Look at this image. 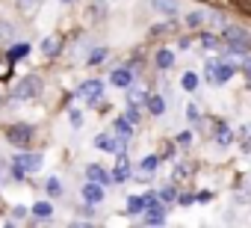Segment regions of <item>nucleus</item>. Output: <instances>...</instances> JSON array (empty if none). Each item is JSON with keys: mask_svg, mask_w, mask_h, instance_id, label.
<instances>
[{"mask_svg": "<svg viewBox=\"0 0 251 228\" xmlns=\"http://www.w3.org/2000/svg\"><path fill=\"white\" fill-rule=\"evenodd\" d=\"M15 3H18V9H21V12H27V15L39 9V0H15Z\"/></svg>", "mask_w": 251, "mask_h": 228, "instance_id": "23", "label": "nucleus"}, {"mask_svg": "<svg viewBox=\"0 0 251 228\" xmlns=\"http://www.w3.org/2000/svg\"><path fill=\"white\" fill-rule=\"evenodd\" d=\"M12 62H15V59H12L9 54H0V80H6V77H9V68H12Z\"/></svg>", "mask_w": 251, "mask_h": 228, "instance_id": "17", "label": "nucleus"}, {"mask_svg": "<svg viewBox=\"0 0 251 228\" xmlns=\"http://www.w3.org/2000/svg\"><path fill=\"white\" fill-rule=\"evenodd\" d=\"M30 137H33V128L30 125H12L9 128V142H15V145H27Z\"/></svg>", "mask_w": 251, "mask_h": 228, "instance_id": "7", "label": "nucleus"}, {"mask_svg": "<svg viewBox=\"0 0 251 228\" xmlns=\"http://www.w3.org/2000/svg\"><path fill=\"white\" fill-rule=\"evenodd\" d=\"M225 42H227V48L236 51V54H242V51L251 48V36H248V30H239V27H225Z\"/></svg>", "mask_w": 251, "mask_h": 228, "instance_id": "2", "label": "nucleus"}, {"mask_svg": "<svg viewBox=\"0 0 251 228\" xmlns=\"http://www.w3.org/2000/svg\"><path fill=\"white\" fill-rule=\"evenodd\" d=\"M130 80H133V74H130L127 68H118V71H112V83H115V86H130Z\"/></svg>", "mask_w": 251, "mask_h": 228, "instance_id": "12", "label": "nucleus"}, {"mask_svg": "<svg viewBox=\"0 0 251 228\" xmlns=\"http://www.w3.org/2000/svg\"><path fill=\"white\" fill-rule=\"evenodd\" d=\"M118 163H121V166L115 169V175H112V178H115V181H124V178L130 175V166H127V160H118Z\"/></svg>", "mask_w": 251, "mask_h": 228, "instance_id": "26", "label": "nucleus"}, {"mask_svg": "<svg viewBox=\"0 0 251 228\" xmlns=\"http://www.w3.org/2000/svg\"><path fill=\"white\" fill-rule=\"evenodd\" d=\"M42 89H45L42 77H39V74H27V77H21V80L15 83L12 95H15L18 101H27V98H39V95H42Z\"/></svg>", "mask_w": 251, "mask_h": 228, "instance_id": "1", "label": "nucleus"}, {"mask_svg": "<svg viewBox=\"0 0 251 228\" xmlns=\"http://www.w3.org/2000/svg\"><path fill=\"white\" fill-rule=\"evenodd\" d=\"M33 213H36V216H42V219H48V216H50V213H53V207H50V204H48V201H39V204H36V207H33Z\"/></svg>", "mask_w": 251, "mask_h": 228, "instance_id": "25", "label": "nucleus"}, {"mask_svg": "<svg viewBox=\"0 0 251 228\" xmlns=\"http://www.w3.org/2000/svg\"><path fill=\"white\" fill-rule=\"evenodd\" d=\"M103 196H106V193H103V187H100L98 181H92V184H86V187H83V199H86L89 204H98Z\"/></svg>", "mask_w": 251, "mask_h": 228, "instance_id": "9", "label": "nucleus"}, {"mask_svg": "<svg viewBox=\"0 0 251 228\" xmlns=\"http://www.w3.org/2000/svg\"><path fill=\"white\" fill-rule=\"evenodd\" d=\"M3 39H15V27H12V24H6V21L0 24V42H3Z\"/></svg>", "mask_w": 251, "mask_h": 228, "instance_id": "29", "label": "nucleus"}, {"mask_svg": "<svg viewBox=\"0 0 251 228\" xmlns=\"http://www.w3.org/2000/svg\"><path fill=\"white\" fill-rule=\"evenodd\" d=\"M130 119H118L115 122V131H118V137H124V140H130Z\"/></svg>", "mask_w": 251, "mask_h": 228, "instance_id": "18", "label": "nucleus"}, {"mask_svg": "<svg viewBox=\"0 0 251 228\" xmlns=\"http://www.w3.org/2000/svg\"><path fill=\"white\" fill-rule=\"evenodd\" d=\"M127 119H130V122H136V119H139V110H136V107H130V110H127Z\"/></svg>", "mask_w": 251, "mask_h": 228, "instance_id": "37", "label": "nucleus"}, {"mask_svg": "<svg viewBox=\"0 0 251 228\" xmlns=\"http://www.w3.org/2000/svg\"><path fill=\"white\" fill-rule=\"evenodd\" d=\"M213 15H216V12H189L186 24H189V27H201V24H204L207 18H213Z\"/></svg>", "mask_w": 251, "mask_h": 228, "instance_id": "13", "label": "nucleus"}, {"mask_svg": "<svg viewBox=\"0 0 251 228\" xmlns=\"http://www.w3.org/2000/svg\"><path fill=\"white\" fill-rule=\"evenodd\" d=\"M124 142H127V140H115V137H109V134H98L95 137V148H100V151H121L124 148Z\"/></svg>", "mask_w": 251, "mask_h": 228, "instance_id": "6", "label": "nucleus"}, {"mask_svg": "<svg viewBox=\"0 0 251 228\" xmlns=\"http://www.w3.org/2000/svg\"><path fill=\"white\" fill-rule=\"evenodd\" d=\"M151 6H154L157 12H163V15H177V12H180L177 0H151Z\"/></svg>", "mask_w": 251, "mask_h": 228, "instance_id": "10", "label": "nucleus"}, {"mask_svg": "<svg viewBox=\"0 0 251 228\" xmlns=\"http://www.w3.org/2000/svg\"><path fill=\"white\" fill-rule=\"evenodd\" d=\"M245 74H248V80H251V59L245 62Z\"/></svg>", "mask_w": 251, "mask_h": 228, "instance_id": "39", "label": "nucleus"}, {"mask_svg": "<svg viewBox=\"0 0 251 228\" xmlns=\"http://www.w3.org/2000/svg\"><path fill=\"white\" fill-rule=\"evenodd\" d=\"M201 45H204L207 51H216V48H219V39L210 36V33H201Z\"/></svg>", "mask_w": 251, "mask_h": 228, "instance_id": "27", "label": "nucleus"}, {"mask_svg": "<svg viewBox=\"0 0 251 228\" xmlns=\"http://www.w3.org/2000/svg\"><path fill=\"white\" fill-rule=\"evenodd\" d=\"M236 6L245 9V12H251V0H236Z\"/></svg>", "mask_w": 251, "mask_h": 228, "instance_id": "36", "label": "nucleus"}, {"mask_svg": "<svg viewBox=\"0 0 251 228\" xmlns=\"http://www.w3.org/2000/svg\"><path fill=\"white\" fill-rule=\"evenodd\" d=\"M145 210H148V216H145V219H148L151 225H160V222L166 219V207H163V201H160L154 193H148V196H145Z\"/></svg>", "mask_w": 251, "mask_h": 228, "instance_id": "3", "label": "nucleus"}, {"mask_svg": "<svg viewBox=\"0 0 251 228\" xmlns=\"http://www.w3.org/2000/svg\"><path fill=\"white\" fill-rule=\"evenodd\" d=\"M12 216H15V219H24V216H27V207H21V204L12 207Z\"/></svg>", "mask_w": 251, "mask_h": 228, "instance_id": "34", "label": "nucleus"}, {"mask_svg": "<svg viewBox=\"0 0 251 228\" xmlns=\"http://www.w3.org/2000/svg\"><path fill=\"white\" fill-rule=\"evenodd\" d=\"M42 51H45L48 57H53V54L59 51V36H48V39L42 42Z\"/></svg>", "mask_w": 251, "mask_h": 228, "instance_id": "14", "label": "nucleus"}, {"mask_svg": "<svg viewBox=\"0 0 251 228\" xmlns=\"http://www.w3.org/2000/svg\"><path fill=\"white\" fill-rule=\"evenodd\" d=\"M160 199H163V201H175V199H177V193H175L172 187H166V190H160Z\"/></svg>", "mask_w": 251, "mask_h": 228, "instance_id": "31", "label": "nucleus"}, {"mask_svg": "<svg viewBox=\"0 0 251 228\" xmlns=\"http://www.w3.org/2000/svg\"><path fill=\"white\" fill-rule=\"evenodd\" d=\"M177 142H180V145H189V142H192V134H189V131H183V134L177 137Z\"/></svg>", "mask_w": 251, "mask_h": 228, "instance_id": "33", "label": "nucleus"}, {"mask_svg": "<svg viewBox=\"0 0 251 228\" xmlns=\"http://www.w3.org/2000/svg\"><path fill=\"white\" fill-rule=\"evenodd\" d=\"M148 107H151V113H154V116H163V110H166V101H163L160 95H151V98H148Z\"/></svg>", "mask_w": 251, "mask_h": 228, "instance_id": "16", "label": "nucleus"}, {"mask_svg": "<svg viewBox=\"0 0 251 228\" xmlns=\"http://www.w3.org/2000/svg\"><path fill=\"white\" fill-rule=\"evenodd\" d=\"M45 190H48L50 196H62V181H59V178H50V181L45 184Z\"/></svg>", "mask_w": 251, "mask_h": 228, "instance_id": "24", "label": "nucleus"}, {"mask_svg": "<svg viewBox=\"0 0 251 228\" xmlns=\"http://www.w3.org/2000/svg\"><path fill=\"white\" fill-rule=\"evenodd\" d=\"M189 172H192L189 166H175V178H177V181H183V178H189Z\"/></svg>", "mask_w": 251, "mask_h": 228, "instance_id": "30", "label": "nucleus"}, {"mask_svg": "<svg viewBox=\"0 0 251 228\" xmlns=\"http://www.w3.org/2000/svg\"><path fill=\"white\" fill-rule=\"evenodd\" d=\"M62 3H74V0H62Z\"/></svg>", "mask_w": 251, "mask_h": 228, "instance_id": "40", "label": "nucleus"}, {"mask_svg": "<svg viewBox=\"0 0 251 228\" xmlns=\"http://www.w3.org/2000/svg\"><path fill=\"white\" fill-rule=\"evenodd\" d=\"M80 122H83V119H80V110H71V125L80 128Z\"/></svg>", "mask_w": 251, "mask_h": 228, "instance_id": "35", "label": "nucleus"}, {"mask_svg": "<svg viewBox=\"0 0 251 228\" xmlns=\"http://www.w3.org/2000/svg\"><path fill=\"white\" fill-rule=\"evenodd\" d=\"M42 163H45L42 154H15L12 157V166H18L21 172H39Z\"/></svg>", "mask_w": 251, "mask_h": 228, "instance_id": "5", "label": "nucleus"}, {"mask_svg": "<svg viewBox=\"0 0 251 228\" xmlns=\"http://www.w3.org/2000/svg\"><path fill=\"white\" fill-rule=\"evenodd\" d=\"M0 181H6V163L0 160Z\"/></svg>", "mask_w": 251, "mask_h": 228, "instance_id": "38", "label": "nucleus"}, {"mask_svg": "<svg viewBox=\"0 0 251 228\" xmlns=\"http://www.w3.org/2000/svg\"><path fill=\"white\" fill-rule=\"evenodd\" d=\"M172 62H175L172 51H160V54H157V65H160V68H172Z\"/></svg>", "mask_w": 251, "mask_h": 228, "instance_id": "21", "label": "nucleus"}, {"mask_svg": "<svg viewBox=\"0 0 251 228\" xmlns=\"http://www.w3.org/2000/svg\"><path fill=\"white\" fill-rule=\"evenodd\" d=\"M186 119H192V122L198 119V107H195V104H189V107H186Z\"/></svg>", "mask_w": 251, "mask_h": 228, "instance_id": "32", "label": "nucleus"}, {"mask_svg": "<svg viewBox=\"0 0 251 228\" xmlns=\"http://www.w3.org/2000/svg\"><path fill=\"white\" fill-rule=\"evenodd\" d=\"M157 166H160V160H157L154 154H148V157L142 160V172H145V175H151V172H157Z\"/></svg>", "mask_w": 251, "mask_h": 228, "instance_id": "22", "label": "nucleus"}, {"mask_svg": "<svg viewBox=\"0 0 251 228\" xmlns=\"http://www.w3.org/2000/svg\"><path fill=\"white\" fill-rule=\"evenodd\" d=\"M127 210L130 213H142L145 210V196H130L127 199Z\"/></svg>", "mask_w": 251, "mask_h": 228, "instance_id": "15", "label": "nucleus"}, {"mask_svg": "<svg viewBox=\"0 0 251 228\" xmlns=\"http://www.w3.org/2000/svg\"><path fill=\"white\" fill-rule=\"evenodd\" d=\"M183 89H186V92H195V89H198V77H195L192 71L183 74Z\"/></svg>", "mask_w": 251, "mask_h": 228, "instance_id": "28", "label": "nucleus"}, {"mask_svg": "<svg viewBox=\"0 0 251 228\" xmlns=\"http://www.w3.org/2000/svg\"><path fill=\"white\" fill-rule=\"evenodd\" d=\"M100 92H103V83H100V80H86V83L80 86V98H86V101H98Z\"/></svg>", "mask_w": 251, "mask_h": 228, "instance_id": "8", "label": "nucleus"}, {"mask_svg": "<svg viewBox=\"0 0 251 228\" xmlns=\"http://www.w3.org/2000/svg\"><path fill=\"white\" fill-rule=\"evenodd\" d=\"M216 142H219V145H230V142H233L230 128H219V131H216Z\"/></svg>", "mask_w": 251, "mask_h": 228, "instance_id": "20", "label": "nucleus"}, {"mask_svg": "<svg viewBox=\"0 0 251 228\" xmlns=\"http://www.w3.org/2000/svg\"><path fill=\"white\" fill-rule=\"evenodd\" d=\"M86 175H89L92 181H98V184H109V181H112V175H109L106 169H100V166H95V163H92V166L86 169Z\"/></svg>", "mask_w": 251, "mask_h": 228, "instance_id": "11", "label": "nucleus"}, {"mask_svg": "<svg viewBox=\"0 0 251 228\" xmlns=\"http://www.w3.org/2000/svg\"><path fill=\"white\" fill-rule=\"evenodd\" d=\"M27 54H30V45H27V42H18L15 48H9V57H12V59H21V57H27Z\"/></svg>", "mask_w": 251, "mask_h": 228, "instance_id": "19", "label": "nucleus"}, {"mask_svg": "<svg viewBox=\"0 0 251 228\" xmlns=\"http://www.w3.org/2000/svg\"><path fill=\"white\" fill-rule=\"evenodd\" d=\"M207 77H210L213 83H227V80L233 77V65H230V62H210V65H207Z\"/></svg>", "mask_w": 251, "mask_h": 228, "instance_id": "4", "label": "nucleus"}]
</instances>
